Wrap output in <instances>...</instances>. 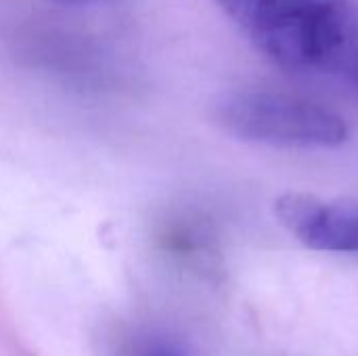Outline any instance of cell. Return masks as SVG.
I'll use <instances>...</instances> for the list:
<instances>
[{
    "label": "cell",
    "mask_w": 358,
    "mask_h": 356,
    "mask_svg": "<svg viewBox=\"0 0 358 356\" xmlns=\"http://www.w3.org/2000/svg\"><path fill=\"white\" fill-rule=\"evenodd\" d=\"M277 65L358 88V0H214Z\"/></svg>",
    "instance_id": "obj_1"
},
{
    "label": "cell",
    "mask_w": 358,
    "mask_h": 356,
    "mask_svg": "<svg viewBox=\"0 0 358 356\" xmlns=\"http://www.w3.org/2000/svg\"><path fill=\"white\" fill-rule=\"evenodd\" d=\"M222 126L243 141L334 149L348 141V124L342 115L315 101L275 92V90H239L220 105Z\"/></svg>",
    "instance_id": "obj_2"
},
{
    "label": "cell",
    "mask_w": 358,
    "mask_h": 356,
    "mask_svg": "<svg viewBox=\"0 0 358 356\" xmlns=\"http://www.w3.org/2000/svg\"><path fill=\"white\" fill-rule=\"evenodd\" d=\"M275 214L306 248L358 256V204L285 193L275 201Z\"/></svg>",
    "instance_id": "obj_3"
},
{
    "label": "cell",
    "mask_w": 358,
    "mask_h": 356,
    "mask_svg": "<svg viewBox=\"0 0 358 356\" xmlns=\"http://www.w3.org/2000/svg\"><path fill=\"white\" fill-rule=\"evenodd\" d=\"M117 356H191L176 340L155 332H130L124 336Z\"/></svg>",
    "instance_id": "obj_4"
}]
</instances>
